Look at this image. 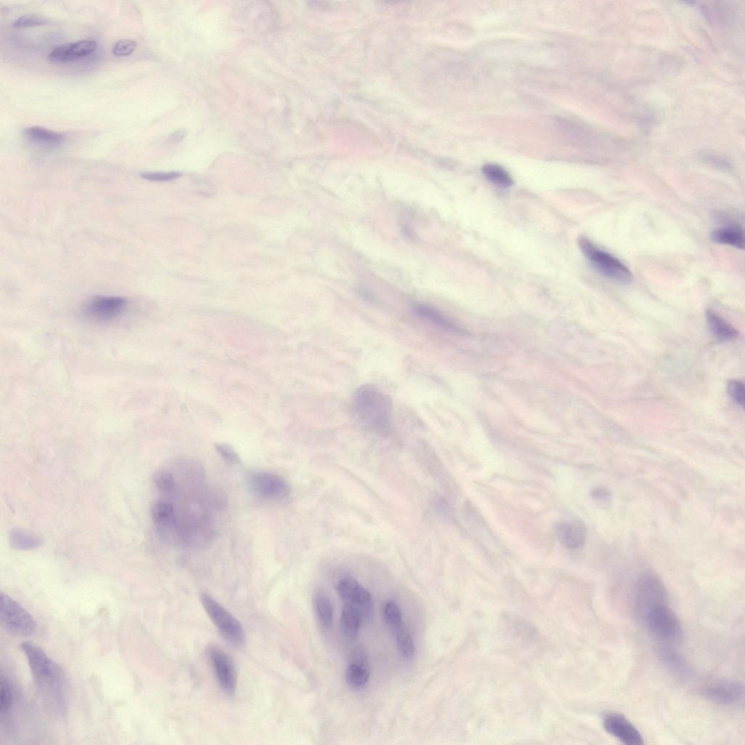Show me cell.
<instances>
[{
    "instance_id": "cell-19",
    "label": "cell",
    "mask_w": 745,
    "mask_h": 745,
    "mask_svg": "<svg viewBox=\"0 0 745 745\" xmlns=\"http://www.w3.org/2000/svg\"><path fill=\"white\" fill-rule=\"evenodd\" d=\"M710 239L719 244L731 246L739 250L744 249V231L737 225H730L715 230L711 233Z\"/></svg>"
},
{
    "instance_id": "cell-6",
    "label": "cell",
    "mask_w": 745,
    "mask_h": 745,
    "mask_svg": "<svg viewBox=\"0 0 745 745\" xmlns=\"http://www.w3.org/2000/svg\"><path fill=\"white\" fill-rule=\"evenodd\" d=\"M201 602L221 635L233 646L243 647L246 643V633L241 623L209 594H202Z\"/></svg>"
},
{
    "instance_id": "cell-38",
    "label": "cell",
    "mask_w": 745,
    "mask_h": 745,
    "mask_svg": "<svg viewBox=\"0 0 745 745\" xmlns=\"http://www.w3.org/2000/svg\"><path fill=\"white\" fill-rule=\"evenodd\" d=\"M436 508L440 513H446L448 511V505L443 500H439L436 503Z\"/></svg>"
},
{
    "instance_id": "cell-29",
    "label": "cell",
    "mask_w": 745,
    "mask_h": 745,
    "mask_svg": "<svg viewBox=\"0 0 745 745\" xmlns=\"http://www.w3.org/2000/svg\"><path fill=\"white\" fill-rule=\"evenodd\" d=\"M384 616L386 623L392 629L399 631L402 625V613L397 604L390 601L384 608Z\"/></svg>"
},
{
    "instance_id": "cell-18",
    "label": "cell",
    "mask_w": 745,
    "mask_h": 745,
    "mask_svg": "<svg viewBox=\"0 0 745 745\" xmlns=\"http://www.w3.org/2000/svg\"><path fill=\"white\" fill-rule=\"evenodd\" d=\"M23 134L28 141L45 147H58L65 141V136L61 134L40 126L28 127Z\"/></svg>"
},
{
    "instance_id": "cell-37",
    "label": "cell",
    "mask_w": 745,
    "mask_h": 745,
    "mask_svg": "<svg viewBox=\"0 0 745 745\" xmlns=\"http://www.w3.org/2000/svg\"><path fill=\"white\" fill-rule=\"evenodd\" d=\"M187 135V132L185 130H179L175 133L172 134L169 137V141L173 144H179L182 142Z\"/></svg>"
},
{
    "instance_id": "cell-21",
    "label": "cell",
    "mask_w": 745,
    "mask_h": 745,
    "mask_svg": "<svg viewBox=\"0 0 745 745\" xmlns=\"http://www.w3.org/2000/svg\"><path fill=\"white\" fill-rule=\"evenodd\" d=\"M10 680L3 675L0 679V715L2 721L9 719L10 711L15 703V694Z\"/></svg>"
},
{
    "instance_id": "cell-7",
    "label": "cell",
    "mask_w": 745,
    "mask_h": 745,
    "mask_svg": "<svg viewBox=\"0 0 745 745\" xmlns=\"http://www.w3.org/2000/svg\"><path fill=\"white\" fill-rule=\"evenodd\" d=\"M0 599V619L3 625L15 635L31 636L33 634L37 627L34 617L8 595L2 593Z\"/></svg>"
},
{
    "instance_id": "cell-10",
    "label": "cell",
    "mask_w": 745,
    "mask_h": 745,
    "mask_svg": "<svg viewBox=\"0 0 745 745\" xmlns=\"http://www.w3.org/2000/svg\"><path fill=\"white\" fill-rule=\"evenodd\" d=\"M249 485L253 493L264 499L281 501L288 499L291 494L289 483L271 472L253 473L249 478Z\"/></svg>"
},
{
    "instance_id": "cell-17",
    "label": "cell",
    "mask_w": 745,
    "mask_h": 745,
    "mask_svg": "<svg viewBox=\"0 0 745 745\" xmlns=\"http://www.w3.org/2000/svg\"><path fill=\"white\" fill-rule=\"evenodd\" d=\"M414 312L419 319L433 326L449 331H461V329L457 327L447 317L432 306L417 305L414 308Z\"/></svg>"
},
{
    "instance_id": "cell-14",
    "label": "cell",
    "mask_w": 745,
    "mask_h": 745,
    "mask_svg": "<svg viewBox=\"0 0 745 745\" xmlns=\"http://www.w3.org/2000/svg\"><path fill=\"white\" fill-rule=\"evenodd\" d=\"M98 43L92 40H84L60 45L54 49L49 56L51 62L63 63L86 57L97 51Z\"/></svg>"
},
{
    "instance_id": "cell-23",
    "label": "cell",
    "mask_w": 745,
    "mask_h": 745,
    "mask_svg": "<svg viewBox=\"0 0 745 745\" xmlns=\"http://www.w3.org/2000/svg\"><path fill=\"white\" fill-rule=\"evenodd\" d=\"M370 677L368 665L364 661H356L349 665L346 671V680L349 685L354 688H360L366 685Z\"/></svg>"
},
{
    "instance_id": "cell-26",
    "label": "cell",
    "mask_w": 745,
    "mask_h": 745,
    "mask_svg": "<svg viewBox=\"0 0 745 745\" xmlns=\"http://www.w3.org/2000/svg\"><path fill=\"white\" fill-rule=\"evenodd\" d=\"M314 607L322 625L330 627L333 622V607L328 598L321 593L316 594Z\"/></svg>"
},
{
    "instance_id": "cell-36",
    "label": "cell",
    "mask_w": 745,
    "mask_h": 745,
    "mask_svg": "<svg viewBox=\"0 0 745 745\" xmlns=\"http://www.w3.org/2000/svg\"><path fill=\"white\" fill-rule=\"evenodd\" d=\"M609 491L603 487L596 488L591 492V497L594 499L604 500L610 498Z\"/></svg>"
},
{
    "instance_id": "cell-31",
    "label": "cell",
    "mask_w": 745,
    "mask_h": 745,
    "mask_svg": "<svg viewBox=\"0 0 745 745\" xmlns=\"http://www.w3.org/2000/svg\"><path fill=\"white\" fill-rule=\"evenodd\" d=\"M219 456L230 465H239L241 463V458L239 454L227 443H217L215 446Z\"/></svg>"
},
{
    "instance_id": "cell-5",
    "label": "cell",
    "mask_w": 745,
    "mask_h": 745,
    "mask_svg": "<svg viewBox=\"0 0 745 745\" xmlns=\"http://www.w3.org/2000/svg\"><path fill=\"white\" fill-rule=\"evenodd\" d=\"M643 623L650 634L663 646H673L683 640L684 632L675 612L668 604L650 612Z\"/></svg>"
},
{
    "instance_id": "cell-2",
    "label": "cell",
    "mask_w": 745,
    "mask_h": 745,
    "mask_svg": "<svg viewBox=\"0 0 745 745\" xmlns=\"http://www.w3.org/2000/svg\"><path fill=\"white\" fill-rule=\"evenodd\" d=\"M353 415L357 422L375 434L389 435L393 418V404L388 394L371 385L359 387L352 400Z\"/></svg>"
},
{
    "instance_id": "cell-16",
    "label": "cell",
    "mask_w": 745,
    "mask_h": 745,
    "mask_svg": "<svg viewBox=\"0 0 745 745\" xmlns=\"http://www.w3.org/2000/svg\"><path fill=\"white\" fill-rule=\"evenodd\" d=\"M706 318L712 335L719 341L730 342L738 337V331L717 312L709 310Z\"/></svg>"
},
{
    "instance_id": "cell-33",
    "label": "cell",
    "mask_w": 745,
    "mask_h": 745,
    "mask_svg": "<svg viewBox=\"0 0 745 745\" xmlns=\"http://www.w3.org/2000/svg\"><path fill=\"white\" fill-rule=\"evenodd\" d=\"M138 44L135 40L123 39L118 41L113 49V53L118 57L128 56L132 54L137 49Z\"/></svg>"
},
{
    "instance_id": "cell-15",
    "label": "cell",
    "mask_w": 745,
    "mask_h": 745,
    "mask_svg": "<svg viewBox=\"0 0 745 745\" xmlns=\"http://www.w3.org/2000/svg\"><path fill=\"white\" fill-rule=\"evenodd\" d=\"M556 534L564 547L570 550H577L585 543L586 531L580 521L563 522L558 525Z\"/></svg>"
},
{
    "instance_id": "cell-11",
    "label": "cell",
    "mask_w": 745,
    "mask_h": 745,
    "mask_svg": "<svg viewBox=\"0 0 745 745\" xmlns=\"http://www.w3.org/2000/svg\"><path fill=\"white\" fill-rule=\"evenodd\" d=\"M209 657L220 688L229 696L234 695L237 678L232 658L223 649L216 646L209 648Z\"/></svg>"
},
{
    "instance_id": "cell-8",
    "label": "cell",
    "mask_w": 745,
    "mask_h": 745,
    "mask_svg": "<svg viewBox=\"0 0 745 745\" xmlns=\"http://www.w3.org/2000/svg\"><path fill=\"white\" fill-rule=\"evenodd\" d=\"M128 307V301L122 296H96L84 305L83 313L92 321L105 323L118 320Z\"/></svg>"
},
{
    "instance_id": "cell-20",
    "label": "cell",
    "mask_w": 745,
    "mask_h": 745,
    "mask_svg": "<svg viewBox=\"0 0 745 745\" xmlns=\"http://www.w3.org/2000/svg\"><path fill=\"white\" fill-rule=\"evenodd\" d=\"M659 654L665 668L676 676L686 678L691 675V671L687 662L671 646H663L659 649Z\"/></svg>"
},
{
    "instance_id": "cell-27",
    "label": "cell",
    "mask_w": 745,
    "mask_h": 745,
    "mask_svg": "<svg viewBox=\"0 0 745 745\" xmlns=\"http://www.w3.org/2000/svg\"><path fill=\"white\" fill-rule=\"evenodd\" d=\"M174 515L173 506L168 502H158L152 506V516L155 524L166 525Z\"/></svg>"
},
{
    "instance_id": "cell-13",
    "label": "cell",
    "mask_w": 745,
    "mask_h": 745,
    "mask_svg": "<svg viewBox=\"0 0 745 745\" xmlns=\"http://www.w3.org/2000/svg\"><path fill=\"white\" fill-rule=\"evenodd\" d=\"M606 731L627 745H641L643 738L635 726L619 713H610L604 721Z\"/></svg>"
},
{
    "instance_id": "cell-32",
    "label": "cell",
    "mask_w": 745,
    "mask_h": 745,
    "mask_svg": "<svg viewBox=\"0 0 745 745\" xmlns=\"http://www.w3.org/2000/svg\"><path fill=\"white\" fill-rule=\"evenodd\" d=\"M182 176L180 172H145L141 174L143 179L151 182H164L177 179Z\"/></svg>"
},
{
    "instance_id": "cell-1",
    "label": "cell",
    "mask_w": 745,
    "mask_h": 745,
    "mask_svg": "<svg viewBox=\"0 0 745 745\" xmlns=\"http://www.w3.org/2000/svg\"><path fill=\"white\" fill-rule=\"evenodd\" d=\"M21 647L42 700L56 714L65 716L69 691L65 673L38 645L24 642Z\"/></svg>"
},
{
    "instance_id": "cell-3",
    "label": "cell",
    "mask_w": 745,
    "mask_h": 745,
    "mask_svg": "<svg viewBox=\"0 0 745 745\" xmlns=\"http://www.w3.org/2000/svg\"><path fill=\"white\" fill-rule=\"evenodd\" d=\"M579 246L584 256L602 276L623 285L632 282L633 275L630 269L611 253L601 250L585 237H580Z\"/></svg>"
},
{
    "instance_id": "cell-34",
    "label": "cell",
    "mask_w": 745,
    "mask_h": 745,
    "mask_svg": "<svg viewBox=\"0 0 745 745\" xmlns=\"http://www.w3.org/2000/svg\"><path fill=\"white\" fill-rule=\"evenodd\" d=\"M49 22L47 19L37 15H25L13 23L15 28L34 27L46 24Z\"/></svg>"
},
{
    "instance_id": "cell-30",
    "label": "cell",
    "mask_w": 745,
    "mask_h": 745,
    "mask_svg": "<svg viewBox=\"0 0 745 745\" xmlns=\"http://www.w3.org/2000/svg\"><path fill=\"white\" fill-rule=\"evenodd\" d=\"M153 480L157 488L164 493L170 492L175 486L173 475L166 470L157 472Z\"/></svg>"
},
{
    "instance_id": "cell-22",
    "label": "cell",
    "mask_w": 745,
    "mask_h": 745,
    "mask_svg": "<svg viewBox=\"0 0 745 745\" xmlns=\"http://www.w3.org/2000/svg\"><path fill=\"white\" fill-rule=\"evenodd\" d=\"M9 540L13 548L21 550L36 549L42 544L40 538L19 529L11 530Z\"/></svg>"
},
{
    "instance_id": "cell-25",
    "label": "cell",
    "mask_w": 745,
    "mask_h": 745,
    "mask_svg": "<svg viewBox=\"0 0 745 745\" xmlns=\"http://www.w3.org/2000/svg\"><path fill=\"white\" fill-rule=\"evenodd\" d=\"M342 627L346 635L355 637L361 623L356 609L351 604H346L342 614Z\"/></svg>"
},
{
    "instance_id": "cell-35",
    "label": "cell",
    "mask_w": 745,
    "mask_h": 745,
    "mask_svg": "<svg viewBox=\"0 0 745 745\" xmlns=\"http://www.w3.org/2000/svg\"><path fill=\"white\" fill-rule=\"evenodd\" d=\"M744 385L738 380H732L728 384V392L731 398L739 406L744 407Z\"/></svg>"
},
{
    "instance_id": "cell-12",
    "label": "cell",
    "mask_w": 745,
    "mask_h": 745,
    "mask_svg": "<svg viewBox=\"0 0 745 745\" xmlns=\"http://www.w3.org/2000/svg\"><path fill=\"white\" fill-rule=\"evenodd\" d=\"M705 698L710 702L723 707H734L739 705L744 698V687L737 680H722L713 683L703 691Z\"/></svg>"
},
{
    "instance_id": "cell-24",
    "label": "cell",
    "mask_w": 745,
    "mask_h": 745,
    "mask_svg": "<svg viewBox=\"0 0 745 745\" xmlns=\"http://www.w3.org/2000/svg\"><path fill=\"white\" fill-rule=\"evenodd\" d=\"M482 170L487 179L499 187L509 188L514 184L510 173L499 165L486 164Z\"/></svg>"
},
{
    "instance_id": "cell-28",
    "label": "cell",
    "mask_w": 745,
    "mask_h": 745,
    "mask_svg": "<svg viewBox=\"0 0 745 745\" xmlns=\"http://www.w3.org/2000/svg\"><path fill=\"white\" fill-rule=\"evenodd\" d=\"M397 644L401 656L407 659H411L415 654V645L413 638L407 631L400 630L397 634Z\"/></svg>"
},
{
    "instance_id": "cell-9",
    "label": "cell",
    "mask_w": 745,
    "mask_h": 745,
    "mask_svg": "<svg viewBox=\"0 0 745 745\" xmlns=\"http://www.w3.org/2000/svg\"><path fill=\"white\" fill-rule=\"evenodd\" d=\"M339 595L353 605L361 622H369L374 617L373 600L370 593L353 577H345L337 584Z\"/></svg>"
},
{
    "instance_id": "cell-4",
    "label": "cell",
    "mask_w": 745,
    "mask_h": 745,
    "mask_svg": "<svg viewBox=\"0 0 745 745\" xmlns=\"http://www.w3.org/2000/svg\"><path fill=\"white\" fill-rule=\"evenodd\" d=\"M665 604H668V592L662 580L652 570H647L636 586L634 608L637 616L643 622L650 612Z\"/></svg>"
}]
</instances>
